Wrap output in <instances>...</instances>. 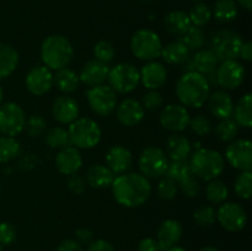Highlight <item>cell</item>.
Instances as JSON below:
<instances>
[{
    "label": "cell",
    "instance_id": "obj_1",
    "mask_svg": "<svg viewBox=\"0 0 252 251\" xmlns=\"http://www.w3.org/2000/svg\"><path fill=\"white\" fill-rule=\"evenodd\" d=\"M112 194L115 201L125 208H138L149 199L152 185L140 172H125L113 180Z\"/></svg>",
    "mask_w": 252,
    "mask_h": 251
},
{
    "label": "cell",
    "instance_id": "obj_2",
    "mask_svg": "<svg viewBox=\"0 0 252 251\" xmlns=\"http://www.w3.org/2000/svg\"><path fill=\"white\" fill-rule=\"evenodd\" d=\"M176 96L182 106L199 108L207 102L211 85L204 75L197 71H186L176 83Z\"/></svg>",
    "mask_w": 252,
    "mask_h": 251
},
{
    "label": "cell",
    "instance_id": "obj_3",
    "mask_svg": "<svg viewBox=\"0 0 252 251\" xmlns=\"http://www.w3.org/2000/svg\"><path fill=\"white\" fill-rule=\"evenodd\" d=\"M74 48L70 41L63 34H51L46 37L41 46V59L43 65L57 71L70 64Z\"/></svg>",
    "mask_w": 252,
    "mask_h": 251
},
{
    "label": "cell",
    "instance_id": "obj_4",
    "mask_svg": "<svg viewBox=\"0 0 252 251\" xmlns=\"http://www.w3.org/2000/svg\"><path fill=\"white\" fill-rule=\"evenodd\" d=\"M189 166L194 176L202 181L209 182L218 179L225 169L224 157L211 148H199L189 157Z\"/></svg>",
    "mask_w": 252,
    "mask_h": 251
},
{
    "label": "cell",
    "instance_id": "obj_5",
    "mask_svg": "<svg viewBox=\"0 0 252 251\" xmlns=\"http://www.w3.org/2000/svg\"><path fill=\"white\" fill-rule=\"evenodd\" d=\"M70 144L78 149H93L101 142V128L95 120L78 117L68 127Z\"/></svg>",
    "mask_w": 252,
    "mask_h": 251
},
{
    "label": "cell",
    "instance_id": "obj_6",
    "mask_svg": "<svg viewBox=\"0 0 252 251\" xmlns=\"http://www.w3.org/2000/svg\"><path fill=\"white\" fill-rule=\"evenodd\" d=\"M130 51L138 59L152 62L161 56L162 42L159 34L150 29H140L132 36Z\"/></svg>",
    "mask_w": 252,
    "mask_h": 251
},
{
    "label": "cell",
    "instance_id": "obj_7",
    "mask_svg": "<svg viewBox=\"0 0 252 251\" xmlns=\"http://www.w3.org/2000/svg\"><path fill=\"white\" fill-rule=\"evenodd\" d=\"M169 162V157L164 149L155 145H149L140 153L138 166L143 176L155 180L165 176Z\"/></svg>",
    "mask_w": 252,
    "mask_h": 251
},
{
    "label": "cell",
    "instance_id": "obj_8",
    "mask_svg": "<svg viewBox=\"0 0 252 251\" xmlns=\"http://www.w3.org/2000/svg\"><path fill=\"white\" fill-rule=\"evenodd\" d=\"M107 81L115 93L129 94L139 85V69L130 63H118L110 68Z\"/></svg>",
    "mask_w": 252,
    "mask_h": 251
},
{
    "label": "cell",
    "instance_id": "obj_9",
    "mask_svg": "<svg viewBox=\"0 0 252 251\" xmlns=\"http://www.w3.org/2000/svg\"><path fill=\"white\" fill-rule=\"evenodd\" d=\"M243 38L234 30L223 29L217 31L211 38V49L220 62L238 59Z\"/></svg>",
    "mask_w": 252,
    "mask_h": 251
},
{
    "label": "cell",
    "instance_id": "obj_10",
    "mask_svg": "<svg viewBox=\"0 0 252 251\" xmlns=\"http://www.w3.org/2000/svg\"><path fill=\"white\" fill-rule=\"evenodd\" d=\"M86 101L95 115L107 117L112 115L117 107V93L106 84L93 86L86 91Z\"/></svg>",
    "mask_w": 252,
    "mask_h": 251
},
{
    "label": "cell",
    "instance_id": "obj_11",
    "mask_svg": "<svg viewBox=\"0 0 252 251\" xmlns=\"http://www.w3.org/2000/svg\"><path fill=\"white\" fill-rule=\"evenodd\" d=\"M26 115L16 102L0 105V133L5 137H16L25 129Z\"/></svg>",
    "mask_w": 252,
    "mask_h": 251
},
{
    "label": "cell",
    "instance_id": "obj_12",
    "mask_svg": "<svg viewBox=\"0 0 252 251\" xmlns=\"http://www.w3.org/2000/svg\"><path fill=\"white\" fill-rule=\"evenodd\" d=\"M217 220L226 231L238 233L248 224V214L240 203L224 202L217 211Z\"/></svg>",
    "mask_w": 252,
    "mask_h": 251
},
{
    "label": "cell",
    "instance_id": "obj_13",
    "mask_svg": "<svg viewBox=\"0 0 252 251\" xmlns=\"http://www.w3.org/2000/svg\"><path fill=\"white\" fill-rule=\"evenodd\" d=\"M246 76V69L238 59L221 62L216 69L217 85L224 90H235L244 83Z\"/></svg>",
    "mask_w": 252,
    "mask_h": 251
},
{
    "label": "cell",
    "instance_id": "obj_14",
    "mask_svg": "<svg viewBox=\"0 0 252 251\" xmlns=\"http://www.w3.org/2000/svg\"><path fill=\"white\" fill-rule=\"evenodd\" d=\"M224 160L239 171H251L252 143L248 139H234L229 142Z\"/></svg>",
    "mask_w": 252,
    "mask_h": 251
},
{
    "label": "cell",
    "instance_id": "obj_15",
    "mask_svg": "<svg viewBox=\"0 0 252 251\" xmlns=\"http://www.w3.org/2000/svg\"><path fill=\"white\" fill-rule=\"evenodd\" d=\"M191 115L187 107L181 103H170L165 106L159 116L160 125L172 133H181L189 125Z\"/></svg>",
    "mask_w": 252,
    "mask_h": 251
},
{
    "label": "cell",
    "instance_id": "obj_16",
    "mask_svg": "<svg viewBox=\"0 0 252 251\" xmlns=\"http://www.w3.org/2000/svg\"><path fill=\"white\" fill-rule=\"evenodd\" d=\"M25 85L32 95H44L53 88V71L43 64L32 66L25 79Z\"/></svg>",
    "mask_w": 252,
    "mask_h": 251
},
{
    "label": "cell",
    "instance_id": "obj_17",
    "mask_svg": "<svg viewBox=\"0 0 252 251\" xmlns=\"http://www.w3.org/2000/svg\"><path fill=\"white\" fill-rule=\"evenodd\" d=\"M116 117L118 122L126 127H134L138 126L145 116V110L142 103L134 98H125L117 103V107L115 110Z\"/></svg>",
    "mask_w": 252,
    "mask_h": 251
},
{
    "label": "cell",
    "instance_id": "obj_18",
    "mask_svg": "<svg viewBox=\"0 0 252 251\" xmlns=\"http://www.w3.org/2000/svg\"><path fill=\"white\" fill-rule=\"evenodd\" d=\"M78 101L69 95H61L52 103V116L61 125H70L79 117Z\"/></svg>",
    "mask_w": 252,
    "mask_h": 251
},
{
    "label": "cell",
    "instance_id": "obj_19",
    "mask_svg": "<svg viewBox=\"0 0 252 251\" xmlns=\"http://www.w3.org/2000/svg\"><path fill=\"white\" fill-rule=\"evenodd\" d=\"M56 167L62 175L71 176L74 174H78L79 170L83 166V157L78 148L69 145L63 148L56 155Z\"/></svg>",
    "mask_w": 252,
    "mask_h": 251
},
{
    "label": "cell",
    "instance_id": "obj_20",
    "mask_svg": "<svg viewBox=\"0 0 252 251\" xmlns=\"http://www.w3.org/2000/svg\"><path fill=\"white\" fill-rule=\"evenodd\" d=\"M140 83L149 90H159L166 84L167 70L160 62H147L139 70Z\"/></svg>",
    "mask_w": 252,
    "mask_h": 251
},
{
    "label": "cell",
    "instance_id": "obj_21",
    "mask_svg": "<svg viewBox=\"0 0 252 251\" xmlns=\"http://www.w3.org/2000/svg\"><path fill=\"white\" fill-rule=\"evenodd\" d=\"M106 166L115 175L128 172L133 165V155L128 148L123 145H113L106 153Z\"/></svg>",
    "mask_w": 252,
    "mask_h": 251
},
{
    "label": "cell",
    "instance_id": "obj_22",
    "mask_svg": "<svg viewBox=\"0 0 252 251\" xmlns=\"http://www.w3.org/2000/svg\"><path fill=\"white\" fill-rule=\"evenodd\" d=\"M108 71H110L108 64L91 59L83 65L79 74V79H80V83L85 84L89 88H93V86L102 85L107 81Z\"/></svg>",
    "mask_w": 252,
    "mask_h": 251
},
{
    "label": "cell",
    "instance_id": "obj_23",
    "mask_svg": "<svg viewBox=\"0 0 252 251\" xmlns=\"http://www.w3.org/2000/svg\"><path fill=\"white\" fill-rule=\"evenodd\" d=\"M208 110L218 120L230 118L234 110V101L225 90H216L207 98Z\"/></svg>",
    "mask_w": 252,
    "mask_h": 251
},
{
    "label": "cell",
    "instance_id": "obj_24",
    "mask_svg": "<svg viewBox=\"0 0 252 251\" xmlns=\"http://www.w3.org/2000/svg\"><path fill=\"white\" fill-rule=\"evenodd\" d=\"M184 229L181 223L176 219H166L161 223L159 230H158V243H159L161 251L172 248L176 245L182 238Z\"/></svg>",
    "mask_w": 252,
    "mask_h": 251
},
{
    "label": "cell",
    "instance_id": "obj_25",
    "mask_svg": "<svg viewBox=\"0 0 252 251\" xmlns=\"http://www.w3.org/2000/svg\"><path fill=\"white\" fill-rule=\"evenodd\" d=\"M165 153L171 160H189L192 154V144L189 138L184 134L174 133L167 138Z\"/></svg>",
    "mask_w": 252,
    "mask_h": 251
},
{
    "label": "cell",
    "instance_id": "obj_26",
    "mask_svg": "<svg viewBox=\"0 0 252 251\" xmlns=\"http://www.w3.org/2000/svg\"><path fill=\"white\" fill-rule=\"evenodd\" d=\"M115 177V174L106 165L102 164L91 165L85 175V180L88 182V185H90L93 188L97 189H103L111 187Z\"/></svg>",
    "mask_w": 252,
    "mask_h": 251
},
{
    "label": "cell",
    "instance_id": "obj_27",
    "mask_svg": "<svg viewBox=\"0 0 252 251\" xmlns=\"http://www.w3.org/2000/svg\"><path fill=\"white\" fill-rule=\"evenodd\" d=\"M161 57L164 62L170 65H184L189 58V49L180 39L172 41L166 46H162Z\"/></svg>",
    "mask_w": 252,
    "mask_h": 251
},
{
    "label": "cell",
    "instance_id": "obj_28",
    "mask_svg": "<svg viewBox=\"0 0 252 251\" xmlns=\"http://www.w3.org/2000/svg\"><path fill=\"white\" fill-rule=\"evenodd\" d=\"M189 14L182 10H174L170 11L164 17V27L172 36L181 37L191 26Z\"/></svg>",
    "mask_w": 252,
    "mask_h": 251
},
{
    "label": "cell",
    "instance_id": "obj_29",
    "mask_svg": "<svg viewBox=\"0 0 252 251\" xmlns=\"http://www.w3.org/2000/svg\"><path fill=\"white\" fill-rule=\"evenodd\" d=\"M79 84H80L79 74L68 66L59 69L56 74H53V85H56L57 89L65 95L78 90Z\"/></svg>",
    "mask_w": 252,
    "mask_h": 251
},
{
    "label": "cell",
    "instance_id": "obj_30",
    "mask_svg": "<svg viewBox=\"0 0 252 251\" xmlns=\"http://www.w3.org/2000/svg\"><path fill=\"white\" fill-rule=\"evenodd\" d=\"M19 52L7 43H0V80L7 78L19 65Z\"/></svg>",
    "mask_w": 252,
    "mask_h": 251
},
{
    "label": "cell",
    "instance_id": "obj_31",
    "mask_svg": "<svg viewBox=\"0 0 252 251\" xmlns=\"http://www.w3.org/2000/svg\"><path fill=\"white\" fill-rule=\"evenodd\" d=\"M192 64L194 71L206 76L216 70L219 59L212 49H198L192 58Z\"/></svg>",
    "mask_w": 252,
    "mask_h": 251
},
{
    "label": "cell",
    "instance_id": "obj_32",
    "mask_svg": "<svg viewBox=\"0 0 252 251\" xmlns=\"http://www.w3.org/2000/svg\"><path fill=\"white\" fill-rule=\"evenodd\" d=\"M251 107H252V94L246 93L245 95L239 98L238 103L234 105L233 110V120L235 121L239 127L243 128H251L252 126V116H251Z\"/></svg>",
    "mask_w": 252,
    "mask_h": 251
},
{
    "label": "cell",
    "instance_id": "obj_33",
    "mask_svg": "<svg viewBox=\"0 0 252 251\" xmlns=\"http://www.w3.org/2000/svg\"><path fill=\"white\" fill-rule=\"evenodd\" d=\"M238 12V5L234 0H217L212 11V16H214L218 22L228 24L236 19Z\"/></svg>",
    "mask_w": 252,
    "mask_h": 251
},
{
    "label": "cell",
    "instance_id": "obj_34",
    "mask_svg": "<svg viewBox=\"0 0 252 251\" xmlns=\"http://www.w3.org/2000/svg\"><path fill=\"white\" fill-rule=\"evenodd\" d=\"M229 188L224 181L214 179L208 182L206 187V197L209 203L221 204L228 199Z\"/></svg>",
    "mask_w": 252,
    "mask_h": 251
},
{
    "label": "cell",
    "instance_id": "obj_35",
    "mask_svg": "<svg viewBox=\"0 0 252 251\" xmlns=\"http://www.w3.org/2000/svg\"><path fill=\"white\" fill-rule=\"evenodd\" d=\"M44 142L48 145L51 149H63V148L69 147L70 144V139H69V133L68 129L63 127H57L51 128L46 132L44 135Z\"/></svg>",
    "mask_w": 252,
    "mask_h": 251
},
{
    "label": "cell",
    "instance_id": "obj_36",
    "mask_svg": "<svg viewBox=\"0 0 252 251\" xmlns=\"http://www.w3.org/2000/svg\"><path fill=\"white\" fill-rule=\"evenodd\" d=\"M20 152V143L14 137H0V164H7L16 159Z\"/></svg>",
    "mask_w": 252,
    "mask_h": 251
},
{
    "label": "cell",
    "instance_id": "obj_37",
    "mask_svg": "<svg viewBox=\"0 0 252 251\" xmlns=\"http://www.w3.org/2000/svg\"><path fill=\"white\" fill-rule=\"evenodd\" d=\"M214 134L220 142H231L238 137L239 126L231 117L225 118V120H219L216 128H214Z\"/></svg>",
    "mask_w": 252,
    "mask_h": 251
},
{
    "label": "cell",
    "instance_id": "obj_38",
    "mask_svg": "<svg viewBox=\"0 0 252 251\" xmlns=\"http://www.w3.org/2000/svg\"><path fill=\"white\" fill-rule=\"evenodd\" d=\"M179 39L189 51H198V49H202L206 38H204V32L201 27L191 25L189 29L181 37H179Z\"/></svg>",
    "mask_w": 252,
    "mask_h": 251
},
{
    "label": "cell",
    "instance_id": "obj_39",
    "mask_svg": "<svg viewBox=\"0 0 252 251\" xmlns=\"http://www.w3.org/2000/svg\"><path fill=\"white\" fill-rule=\"evenodd\" d=\"M166 176L174 180L177 185L189 176H191V166H189V160H171L169 162V166L166 170Z\"/></svg>",
    "mask_w": 252,
    "mask_h": 251
},
{
    "label": "cell",
    "instance_id": "obj_40",
    "mask_svg": "<svg viewBox=\"0 0 252 251\" xmlns=\"http://www.w3.org/2000/svg\"><path fill=\"white\" fill-rule=\"evenodd\" d=\"M189 21L193 26L203 27L211 21L212 19V9L203 1L197 2L191 7L189 12Z\"/></svg>",
    "mask_w": 252,
    "mask_h": 251
},
{
    "label": "cell",
    "instance_id": "obj_41",
    "mask_svg": "<svg viewBox=\"0 0 252 251\" xmlns=\"http://www.w3.org/2000/svg\"><path fill=\"white\" fill-rule=\"evenodd\" d=\"M234 189L241 199H250L252 194V172L240 171L234 182Z\"/></svg>",
    "mask_w": 252,
    "mask_h": 251
},
{
    "label": "cell",
    "instance_id": "obj_42",
    "mask_svg": "<svg viewBox=\"0 0 252 251\" xmlns=\"http://www.w3.org/2000/svg\"><path fill=\"white\" fill-rule=\"evenodd\" d=\"M193 220L198 226H211L217 220V211L213 206H201L193 212Z\"/></svg>",
    "mask_w": 252,
    "mask_h": 251
},
{
    "label": "cell",
    "instance_id": "obj_43",
    "mask_svg": "<svg viewBox=\"0 0 252 251\" xmlns=\"http://www.w3.org/2000/svg\"><path fill=\"white\" fill-rule=\"evenodd\" d=\"M157 192L158 196L161 199H164V201H171V199H174L177 196L179 185L174 180L170 179L169 176L165 175V176L160 177V181L157 187Z\"/></svg>",
    "mask_w": 252,
    "mask_h": 251
},
{
    "label": "cell",
    "instance_id": "obj_44",
    "mask_svg": "<svg viewBox=\"0 0 252 251\" xmlns=\"http://www.w3.org/2000/svg\"><path fill=\"white\" fill-rule=\"evenodd\" d=\"M27 134L32 138L41 137L47 130V121L41 115H32L26 118L25 129Z\"/></svg>",
    "mask_w": 252,
    "mask_h": 251
},
{
    "label": "cell",
    "instance_id": "obj_45",
    "mask_svg": "<svg viewBox=\"0 0 252 251\" xmlns=\"http://www.w3.org/2000/svg\"><path fill=\"white\" fill-rule=\"evenodd\" d=\"M93 52H94V57H95L96 61H100V62H102V63H106V64H108L110 62H112V59L115 58V54H116L115 46H113L111 42L105 41V39H102V41H98L97 43L94 46Z\"/></svg>",
    "mask_w": 252,
    "mask_h": 251
},
{
    "label": "cell",
    "instance_id": "obj_46",
    "mask_svg": "<svg viewBox=\"0 0 252 251\" xmlns=\"http://www.w3.org/2000/svg\"><path fill=\"white\" fill-rule=\"evenodd\" d=\"M189 127L191 128L192 132L196 133L197 135H201V137L211 134L212 130H213L211 120L203 115H197L193 118H191Z\"/></svg>",
    "mask_w": 252,
    "mask_h": 251
},
{
    "label": "cell",
    "instance_id": "obj_47",
    "mask_svg": "<svg viewBox=\"0 0 252 251\" xmlns=\"http://www.w3.org/2000/svg\"><path fill=\"white\" fill-rule=\"evenodd\" d=\"M179 189H181V192L185 196L189 197V198H196L201 193L202 186L199 180L194 175H191L187 179H185L184 181L180 182Z\"/></svg>",
    "mask_w": 252,
    "mask_h": 251
},
{
    "label": "cell",
    "instance_id": "obj_48",
    "mask_svg": "<svg viewBox=\"0 0 252 251\" xmlns=\"http://www.w3.org/2000/svg\"><path fill=\"white\" fill-rule=\"evenodd\" d=\"M142 106L144 110L155 111L160 108L164 103V97L158 90H149L142 98Z\"/></svg>",
    "mask_w": 252,
    "mask_h": 251
},
{
    "label": "cell",
    "instance_id": "obj_49",
    "mask_svg": "<svg viewBox=\"0 0 252 251\" xmlns=\"http://www.w3.org/2000/svg\"><path fill=\"white\" fill-rule=\"evenodd\" d=\"M16 228L9 221L0 223V245L9 246L16 240Z\"/></svg>",
    "mask_w": 252,
    "mask_h": 251
},
{
    "label": "cell",
    "instance_id": "obj_50",
    "mask_svg": "<svg viewBox=\"0 0 252 251\" xmlns=\"http://www.w3.org/2000/svg\"><path fill=\"white\" fill-rule=\"evenodd\" d=\"M68 184H69V188H70L75 194H81L84 191H85V179L79 176L78 174L71 175Z\"/></svg>",
    "mask_w": 252,
    "mask_h": 251
},
{
    "label": "cell",
    "instance_id": "obj_51",
    "mask_svg": "<svg viewBox=\"0 0 252 251\" xmlns=\"http://www.w3.org/2000/svg\"><path fill=\"white\" fill-rule=\"evenodd\" d=\"M88 251H116L115 246L105 239H97L89 245Z\"/></svg>",
    "mask_w": 252,
    "mask_h": 251
},
{
    "label": "cell",
    "instance_id": "obj_52",
    "mask_svg": "<svg viewBox=\"0 0 252 251\" xmlns=\"http://www.w3.org/2000/svg\"><path fill=\"white\" fill-rule=\"evenodd\" d=\"M138 251H161L159 243L154 238H144L138 245Z\"/></svg>",
    "mask_w": 252,
    "mask_h": 251
},
{
    "label": "cell",
    "instance_id": "obj_53",
    "mask_svg": "<svg viewBox=\"0 0 252 251\" xmlns=\"http://www.w3.org/2000/svg\"><path fill=\"white\" fill-rule=\"evenodd\" d=\"M57 251H84V249L79 241L74 239H65L59 244Z\"/></svg>",
    "mask_w": 252,
    "mask_h": 251
},
{
    "label": "cell",
    "instance_id": "obj_54",
    "mask_svg": "<svg viewBox=\"0 0 252 251\" xmlns=\"http://www.w3.org/2000/svg\"><path fill=\"white\" fill-rule=\"evenodd\" d=\"M239 57H240V58L245 62L251 61L252 59V42L251 41L243 42V46H241V48H240Z\"/></svg>",
    "mask_w": 252,
    "mask_h": 251
},
{
    "label": "cell",
    "instance_id": "obj_55",
    "mask_svg": "<svg viewBox=\"0 0 252 251\" xmlns=\"http://www.w3.org/2000/svg\"><path fill=\"white\" fill-rule=\"evenodd\" d=\"M76 238L80 243H89L93 238V231L88 228H81L76 231Z\"/></svg>",
    "mask_w": 252,
    "mask_h": 251
},
{
    "label": "cell",
    "instance_id": "obj_56",
    "mask_svg": "<svg viewBox=\"0 0 252 251\" xmlns=\"http://www.w3.org/2000/svg\"><path fill=\"white\" fill-rule=\"evenodd\" d=\"M238 1V4L240 5L241 7H244L245 10H248V11H250L251 7H252V0H236Z\"/></svg>",
    "mask_w": 252,
    "mask_h": 251
},
{
    "label": "cell",
    "instance_id": "obj_57",
    "mask_svg": "<svg viewBox=\"0 0 252 251\" xmlns=\"http://www.w3.org/2000/svg\"><path fill=\"white\" fill-rule=\"evenodd\" d=\"M164 251H187L186 249H184V248H181V246H172V248H169V249H166V250H164Z\"/></svg>",
    "mask_w": 252,
    "mask_h": 251
},
{
    "label": "cell",
    "instance_id": "obj_58",
    "mask_svg": "<svg viewBox=\"0 0 252 251\" xmlns=\"http://www.w3.org/2000/svg\"><path fill=\"white\" fill-rule=\"evenodd\" d=\"M198 251H219V250L217 248H214V246H204V248L199 249Z\"/></svg>",
    "mask_w": 252,
    "mask_h": 251
},
{
    "label": "cell",
    "instance_id": "obj_59",
    "mask_svg": "<svg viewBox=\"0 0 252 251\" xmlns=\"http://www.w3.org/2000/svg\"><path fill=\"white\" fill-rule=\"evenodd\" d=\"M2 100H4V90H2L1 85H0V105L2 103Z\"/></svg>",
    "mask_w": 252,
    "mask_h": 251
},
{
    "label": "cell",
    "instance_id": "obj_60",
    "mask_svg": "<svg viewBox=\"0 0 252 251\" xmlns=\"http://www.w3.org/2000/svg\"><path fill=\"white\" fill-rule=\"evenodd\" d=\"M193 1H197V2H201V1H203V0H193Z\"/></svg>",
    "mask_w": 252,
    "mask_h": 251
},
{
    "label": "cell",
    "instance_id": "obj_61",
    "mask_svg": "<svg viewBox=\"0 0 252 251\" xmlns=\"http://www.w3.org/2000/svg\"><path fill=\"white\" fill-rule=\"evenodd\" d=\"M0 251H4V249H2V245H0Z\"/></svg>",
    "mask_w": 252,
    "mask_h": 251
}]
</instances>
